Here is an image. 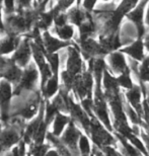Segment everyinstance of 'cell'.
I'll list each match as a JSON object with an SVG mask.
<instances>
[{
    "label": "cell",
    "mask_w": 149,
    "mask_h": 156,
    "mask_svg": "<svg viewBox=\"0 0 149 156\" xmlns=\"http://www.w3.org/2000/svg\"><path fill=\"white\" fill-rule=\"evenodd\" d=\"M149 0H140L139 4L130 11L128 14L126 15V20L131 21V23L136 27L138 34V38H144V36L147 33V27L145 26V11H146V7L148 4Z\"/></svg>",
    "instance_id": "6da1fadb"
},
{
    "label": "cell",
    "mask_w": 149,
    "mask_h": 156,
    "mask_svg": "<svg viewBox=\"0 0 149 156\" xmlns=\"http://www.w3.org/2000/svg\"><path fill=\"white\" fill-rule=\"evenodd\" d=\"M90 134L92 137V140L97 145L101 146H110L112 143H114V138L108 130L99 123V121L97 118L92 117L90 121Z\"/></svg>",
    "instance_id": "7a4b0ae2"
},
{
    "label": "cell",
    "mask_w": 149,
    "mask_h": 156,
    "mask_svg": "<svg viewBox=\"0 0 149 156\" xmlns=\"http://www.w3.org/2000/svg\"><path fill=\"white\" fill-rule=\"evenodd\" d=\"M80 51L83 57L87 60H90L92 58H105L108 56L99 41L94 38L80 41Z\"/></svg>",
    "instance_id": "3957f363"
},
{
    "label": "cell",
    "mask_w": 149,
    "mask_h": 156,
    "mask_svg": "<svg viewBox=\"0 0 149 156\" xmlns=\"http://www.w3.org/2000/svg\"><path fill=\"white\" fill-rule=\"evenodd\" d=\"M105 61H107L108 69L112 70L113 73L117 74V75L122 74L129 68L125 54H123V53L120 51H115V52L110 53V54L105 57Z\"/></svg>",
    "instance_id": "277c9868"
},
{
    "label": "cell",
    "mask_w": 149,
    "mask_h": 156,
    "mask_svg": "<svg viewBox=\"0 0 149 156\" xmlns=\"http://www.w3.org/2000/svg\"><path fill=\"white\" fill-rule=\"evenodd\" d=\"M68 55L66 61V70L74 76H77L81 73L83 67V61L81 58V54L78 49L71 45L68 47Z\"/></svg>",
    "instance_id": "5b68a950"
},
{
    "label": "cell",
    "mask_w": 149,
    "mask_h": 156,
    "mask_svg": "<svg viewBox=\"0 0 149 156\" xmlns=\"http://www.w3.org/2000/svg\"><path fill=\"white\" fill-rule=\"evenodd\" d=\"M145 46H144V41L143 38H137L136 40L133 41L132 43H130L129 45L125 47H122L119 51L122 52L123 54L129 56L130 58L133 59L134 61L137 62H142L143 59L145 58Z\"/></svg>",
    "instance_id": "8992f818"
},
{
    "label": "cell",
    "mask_w": 149,
    "mask_h": 156,
    "mask_svg": "<svg viewBox=\"0 0 149 156\" xmlns=\"http://www.w3.org/2000/svg\"><path fill=\"white\" fill-rule=\"evenodd\" d=\"M43 44L46 51V56L49 54H54L57 53L59 50L63 48H68L69 46L72 45L71 42H66L62 41L58 37H54L52 34H50L48 30H45L43 33Z\"/></svg>",
    "instance_id": "52a82bcc"
},
{
    "label": "cell",
    "mask_w": 149,
    "mask_h": 156,
    "mask_svg": "<svg viewBox=\"0 0 149 156\" xmlns=\"http://www.w3.org/2000/svg\"><path fill=\"white\" fill-rule=\"evenodd\" d=\"M33 56L30 43L27 39L23 40L15 50L12 60L20 67H26L30 63V57Z\"/></svg>",
    "instance_id": "ba28073f"
},
{
    "label": "cell",
    "mask_w": 149,
    "mask_h": 156,
    "mask_svg": "<svg viewBox=\"0 0 149 156\" xmlns=\"http://www.w3.org/2000/svg\"><path fill=\"white\" fill-rule=\"evenodd\" d=\"M142 92H143L142 87L134 84V86H133L131 89L127 90L125 93L127 101H128L129 104L131 105V107L137 112L139 116L143 115V105H141L142 104L141 102Z\"/></svg>",
    "instance_id": "9c48e42d"
},
{
    "label": "cell",
    "mask_w": 149,
    "mask_h": 156,
    "mask_svg": "<svg viewBox=\"0 0 149 156\" xmlns=\"http://www.w3.org/2000/svg\"><path fill=\"white\" fill-rule=\"evenodd\" d=\"M12 88L8 80H1L0 81V108H1V113L3 120H6L8 113L9 101L11 98Z\"/></svg>",
    "instance_id": "30bf717a"
},
{
    "label": "cell",
    "mask_w": 149,
    "mask_h": 156,
    "mask_svg": "<svg viewBox=\"0 0 149 156\" xmlns=\"http://www.w3.org/2000/svg\"><path fill=\"white\" fill-rule=\"evenodd\" d=\"M38 79H39L38 69H37L35 66H32V65H30V66L27 68V69L24 70V72L23 73V76H21V79H20V83L16 89V93L23 89L33 88V87L36 85Z\"/></svg>",
    "instance_id": "8fae6325"
},
{
    "label": "cell",
    "mask_w": 149,
    "mask_h": 156,
    "mask_svg": "<svg viewBox=\"0 0 149 156\" xmlns=\"http://www.w3.org/2000/svg\"><path fill=\"white\" fill-rule=\"evenodd\" d=\"M69 111L71 115H72V117L76 119L86 131H88V129L90 128L91 120H89L88 114L83 110V108L80 107L79 105L75 104V102H73L72 99L69 98Z\"/></svg>",
    "instance_id": "7c38bea8"
},
{
    "label": "cell",
    "mask_w": 149,
    "mask_h": 156,
    "mask_svg": "<svg viewBox=\"0 0 149 156\" xmlns=\"http://www.w3.org/2000/svg\"><path fill=\"white\" fill-rule=\"evenodd\" d=\"M33 20V14L29 12L27 15H13L8 20V23L15 32H23L29 29Z\"/></svg>",
    "instance_id": "4fadbf2b"
},
{
    "label": "cell",
    "mask_w": 149,
    "mask_h": 156,
    "mask_svg": "<svg viewBox=\"0 0 149 156\" xmlns=\"http://www.w3.org/2000/svg\"><path fill=\"white\" fill-rule=\"evenodd\" d=\"M67 15L68 20H69V23L73 24L74 27H79L87 18L88 12H86L81 6L80 7L79 6H74L67 11Z\"/></svg>",
    "instance_id": "5bb4252c"
},
{
    "label": "cell",
    "mask_w": 149,
    "mask_h": 156,
    "mask_svg": "<svg viewBox=\"0 0 149 156\" xmlns=\"http://www.w3.org/2000/svg\"><path fill=\"white\" fill-rule=\"evenodd\" d=\"M79 30V38L80 41L86 40L88 38H94L95 32H97V27H95V23L92 20L91 13H88L87 18L83 23L81 26L78 27Z\"/></svg>",
    "instance_id": "9a60e30c"
},
{
    "label": "cell",
    "mask_w": 149,
    "mask_h": 156,
    "mask_svg": "<svg viewBox=\"0 0 149 156\" xmlns=\"http://www.w3.org/2000/svg\"><path fill=\"white\" fill-rule=\"evenodd\" d=\"M80 136H81L80 132H79L78 130H77V128L74 126L72 123H71L69 125V127L67 128V130L65 131L62 140H63V142L67 146H69L70 148L75 149L77 142L79 141Z\"/></svg>",
    "instance_id": "2e32d148"
},
{
    "label": "cell",
    "mask_w": 149,
    "mask_h": 156,
    "mask_svg": "<svg viewBox=\"0 0 149 156\" xmlns=\"http://www.w3.org/2000/svg\"><path fill=\"white\" fill-rule=\"evenodd\" d=\"M2 75L6 80L10 81V82H17V81L21 79L23 71L20 70V67L16 65V63L13 60H10L7 67L3 71Z\"/></svg>",
    "instance_id": "e0dca14e"
},
{
    "label": "cell",
    "mask_w": 149,
    "mask_h": 156,
    "mask_svg": "<svg viewBox=\"0 0 149 156\" xmlns=\"http://www.w3.org/2000/svg\"><path fill=\"white\" fill-rule=\"evenodd\" d=\"M101 84H102V88H104V92L120 90V86H119V84H118L117 77H115L113 74L111 73V71L108 69V67L105 68L104 71Z\"/></svg>",
    "instance_id": "ac0fdd59"
},
{
    "label": "cell",
    "mask_w": 149,
    "mask_h": 156,
    "mask_svg": "<svg viewBox=\"0 0 149 156\" xmlns=\"http://www.w3.org/2000/svg\"><path fill=\"white\" fill-rule=\"evenodd\" d=\"M18 40L14 36H7L0 42V55H8L18 47Z\"/></svg>",
    "instance_id": "d6986e66"
},
{
    "label": "cell",
    "mask_w": 149,
    "mask_h": 156,
    "mask_svg": "<svg viewBox=\"0 0 149 156\" xmlns=\"http://www.w3.org/2000/svg\"><path fill=\"white\" fill-rule=\"evenodd\" d=\"M55 32L59 39H61L62 41H66V42H71V40L74 37L75 30H74L73 24L67 23L63 27H55Z\"/></svg>",
    "instance_id": "ffe728a7"
},
{
    "label": "cell",
    "mask_w": 149,
    "mask_h": 156,
    "mask_svg": "<svg viewBox=\"0 0 149 156\" xmlns=\"http://www.w3.org/2000/svg\"><path fill=\"white\" fill-rule=\"evenodd\" d=\"M139 2L140 0H121L115 10L123 17H126V15L132 11L139 4Z\"/></svg>",
    "instance_id": "44dd1931"
},
{
    "label": "cell",
    "mask_w": 149,
    "mask_h": 156,
    "mask_svg": "<svg viewBox=\"0 0 149 156\" xmlns=\"http://www.w3.org/2000/svg\"><path fill=\"white\" fill-rule=\"evenodd\" d=\"M55 16H56V12L54 10V8L47 12H42V13L40 14L38 27L41 30H44V32L45 30H48L49 27L52 26L53 23H54Z\"/></svg>",
    "instance_id": "7402d4cb"
},
{
    "label": "cell",
    "mask_w": 149,
    "mask_h": 156,
    "mask_svg": "<svg viewBox=\"0 0 149 156\" xmlns=\"http://www.w3.org/2000/svg\"><path fill=\"white\" fill-rule=\"evenodd\" d=\"M18 141L17 133L13 130H7L0 136V149L7 148Z\"/></svg>",
    "instance_id": "603a6c76"
},
{
    "label": "cell",
    "mask_w": 149,
    "mask_h": 156,
    "mask_svg": "<svg viewBox=\"0 0 149 156\" xmlns=\"http://www.w3.org/2000/svg\"><path fill=\"white\" fill-rule=\"evenodd\" d=\"M68 123H69V118L58 113L56 115L54 125H53V135L60 136L61 133L63 132L65 126H66Z\"/></svg>",
    "instance_id": "cb8c5ba5"
},
{
    "label": "cell",
    "mask_w": 149,
    "mask_h": 156,
    "mask_svg": "<svg viewBox=\"0 0 149 156\" xmlns=\"http://www.w3.org/2000/svg\"><path fill=\"white\" fill-rule=\"evenodd\" d=\"M59 89V75H53L43 89L44 94L46 98H51L54 94H56Z\"/></svg>",
    "instance_id": "d4e9b609"
},
{
    "label": "cell",
    "mask_w": 149,
    "mask_h": 156,
    "mask_svg": "<svg viewBox=\"0 0 149 156\" xmlns=\"http://www.w3.org/2000/svg\"><path fill=\"white\" fill-rule=\"evenodd\" d=\"M137 75L139 76L141 83H149V55L145 56L143 61L140 62Z\"/></svg>",
    "instance_id": "484cf974"
},
{
    "label": "cell",
    "mask_w": 149,
    "mask_h": 156,
    "mask_svg": "<svg viewBox=\"0 0 149 156\" xmlns=\"http://www.w3.org/2000/svg\"><path fill=\"white\" fill-rule=\"evenodd\" d=\"M117 80H118V84H119L120 87L125 89H131L133 86H134V83L132 81L131 78V69L130 67L127 69L125 72H123L122 74L117 76Z\"/></svg>",
    "instance_id": "4316f807"
},
{
    "label": "cell",
    "mask_w": 149,
    "mask_h": 156,
    "mask_svg": "<svg viewBox=\"0 0 149 156\" xmlns=\"http://www.w3.org/2000/svg\"><path fill=\"white\" fill-rule=\"evenodd\" d=\"M125 138L127 140H129L130 143H131V144L134 146L136 149H138V150L140 151L142 154H144L145 156H149L146 146L144 145V143L142 142L141 140L139 139L133 132H130V133L127 134V135L125 136Z\"/></svg>",
    "instance_id": "83f0119b"
},
{
    "label": "cell",
    "mask_w": 149,
    "mask_h": 156,
    "mask_svg": "<svg viewBox=\"0 0 149 156\" xmlns=\"http://www.w3.org/2000/svg\"><path fill=\"white\" fill-rule=\"evenodd\" d=\"M118 138H119L121 144L123 146V151L125 152L126 156H141L140 151L136 149L131 143L127 142V139L121 134H118Z\"/></svg>",
    "instance_id": "f1b7e54d"
},
{
    "label": "cell",
    "mask_w": 149,
    "mask_h": 156,
    "mask_svg": "<svg viewBox=\"0 0 149 156\" xmlns=\"http://www.w3.org/2000/svg\"><path fill=\"white\" fill-rule=\"evenodd\" d=\"M78 145L82 156H90V144H89L87 137L84 135L80 136Z\"/></svg>",
    "instance_id": "f546056e"
},
{
    "label": "cell",
    "mask_w": 149,
    "mask_h": 156,
    "mask_svg": "<svg viewBox=\"0 0 149 156\" xmlns=\"http://www.w3.org/2000/svg\"><path fill=\"white\" fill-rule=\"evenodd\" d=\"M124 108L126 110V113H127V116L129 117V119L131 120L132 123L134 124H141V120H140V116L138 115V113L136 112L134 108L131 107V105L129 104V102H126L125 105H124Z\"/></svg>",
    "instance_id": "4dcf8cb0"
},
{
    "label": "cell",
    "mask_w": 149,
    "mask_h": 156,
    "mask_svg": "<svg viewBox=\"0 0 149 156\" xmlns=\"http://www.w3.org/2000/svg\"><path fill=\"white\" fill-rule=\"evenodd\" d=\"M61 77H62V81H63L64 86H65V88H66L67 91H68V90H70L71 88H73V85H74V82H75V77L76 76L72 75V74L68 72L67 70H65V71L62 72Z\"/></svg>",
    "instance_id": "1f68e13d"
},
{
    "label": "cell",
    "mask_w": 149,
    "mask_h": 156,
    "mask_svg": "<svg viewBox=\"0 0 149 156\" xmlns=\"http://www.w3.org/2000/svg\"><path fill=\"white\" fill-rule=\"evenodd\" d=\"M36 113H37V102L32 101L23 108V110L21 111L20 115L26 119H30L35 116Z\"/></svg>",
    "instance_id": "d6a6232c"
},
{
    "label": "cell",
    "mask_w": 149,
    "mask_h": 156,
    "mask_svg": "<svg viewBox=\"0 0 149 156\" xmlns=\"http://www.w3.org/2000/svg\"><path fill=\"white\" fill-rule=\"evenodd\" d=\"M55 27H63L65 24L69 23V20H68L67 12H60L55 16L54 20Z\"/></svg>",
    "instance_id": "836d02e7"
},
{
    "label": "cell",
    "mask_w": 149,
    "mask_h": 156,
    "mask_svg": "<svg viewBox=\"0 0 149 156\" xmlns=\"http://www.w3.org/2000/svg\"><path fill=\"white\" fill-rule=\"evenodd\" d=\"M98 1H99V0H82L81 7L84 9L86 12L91 13V12L94 10L95 6H97Z\"/></svg>",
    "instance_id": "e575fe53"
},
{
    "label": "cell",
    "mask_w": 149,
    "mask_h": 156,
    "mask_svg": "<svg viewBox=\"0 0 149 156\" xmlns=\"http://www.w3.org/2000/svg\"><path fill=\"white\" fill-rule=\"evenodd\" d=\"M15 0H3L2 2V6H3V9L6 13L10 14V13H13L14 12V8H15Z\"/></svg>",
    "instance_id": "d590c367"
},
{
    "label": "cell",
    "mask_w": 149,
    "mask_h": 156,
    "mask_svg": "<svg viewBox=\"0 0 149 156\" xmlns=\"http://www.w3.org/2000/svg\"><path fill=\"white\" fill-rule=\"evenodd\" d=\"M47 149L48 146L47 145H37L35 148L33 149V155L34 156H45L47 154Z\"/></svg>",
    "instance_id": "8d00e7d4"
},
{
    "label": "cell",
    "mask_w": 149,
    "mask_h": 156,
    "mask_svg": "<svg viewBox=\"0 0 149 156\" xmlns=\"http://www.w3.org/2000/svg\"><path fill=\"white\" fill-rule=\"evenodd\" d=\"M143 116H144L145 121H146L147 126L149 128V105L147 104L146 99L143 101Z\"/></svg>",
    "instance_id": "74e56055"
},
{
    "label": "cell",
    "mask_w": 149,
    "mask_h": 156,
    "mask_svg": "<svg viewBox=\"0 0 149 156\" xmlns=\"http://www.w3.org/2000/svg\"><path fill=\"white\" fill-rule=\"evenodd\" d=\"M104 151L105 152L107 156H119L116 152L114 148H112L111 146H105L104 147Z\"/></svg>",
    "instance_id": "f35d334b"
},
{
    "label": "cell",
    "mask_w": 149,
    "mask_h": 156,
    "mask_svg": "<svg viewBox=\"0 0 149 156\" xmlns=\"http://www.w3.org/2000/svg\"><path fill=\"white\" fill-rule=\"evenodd\" d=\"M141 135H142V138H143V140H144V143H145V145H146L147 151L149 153V135L145 134L144 132H141Z\"/></svg>",
    "instance_id": "ab89813d"
},
{
    "label": "cell",
    "mask_w": 149,
    "mask_h": 156,
    "mask_svg": "<svg viewBox=\"0 0 149 156\" xmlns=\"http://www.w3.org/2000/svg\"><path fill=\"white\" fill-rule=\"evenodd\" d=\"M144 21H145V26H146L147 27H149V2L147 4V7H146V11H145Z\"/></svg>",
    "instance_id": "60d3db41"
},
{
    "label": "cell",
    "mask_w": 149,
    "mask_h": 156,
    "mask_svg": "<svg viewBox=\"0 0 149 156\" xmlns=\"http://www.w3.org/2000/svg\"><path fill=\"white\" fill-rule=\"evenodd\" d=\"M143 41H144L145 49H146V51L149 53V33H146V35H145L143 38Z\"/></svg>",
    "instance_id": "b9f144b4"
},
{
    "label": "cell",
    "mask_w": 149,
    "mask_h": 156,
    "mask_svg": "<svg viewBox=\"0 0 149 156\" xmlns=\"http://www.w3.org/2000/svg\"><path fill=\"white\" fill-rule=\"evenodd\" d=\"M33 0H18V2H20V4L23 6V7H29L30 5V3H32Z\"/></svg>",
    "instance_id": "7bdbcfd3"
},
{
    "label": "cell",
    "mask_w": 149,
    "mask_h": 156,
    "mask_svg": "<svg viewBox=\"0 0 149 156\" xmlns=\"http://www.w3.org/2000/svg\"><path fill=\"white\" fill-rule=\"evenodd\" d=\"M2 3H0V30H4V26H3V21H2Z\"/></svg>",
    "instance_id": "ee69618b"
},
{
    "label": "cell",
    "mask_w": 149,
    "mask_h": 156,
    "mask_svg": "<svg viewBox=\"0 0 149 156\" xmlns=\"http://www.w3.org/2000/svg\"><path fill=\"white\" fill-rule=\"evenodd\" d=\"M45 156H59V152L57 150H50Z\"/></svg>",
    "instance_id": "f6af8a7d"
},
{
    "label": "cell",
    "mask_w": 149,
    "mask_h": 156,
    "mask_svg": "<svg viewBox=\"0 0 149 156\" xmlns=\"http://www.w3.org/2000/svg\"><path fill=\"white\" fill-rule=\"evenodd\" d=\"M49 2H50V0H43L42 3L40 4V10H44L46 5H47Z\"/></svg>",
    "instance_id": "bcb514c9"
},
{
    "label": "cell",
    "mask_w": 149,
    "mask_h": 156,
    "mask_svg": "<svg viewBox=\"0 0 149 156\" xmlns=\"http://www.w3.org/2000/svg\"><path fill=\"white\" fill-rule=\"evenodd\" d=\"M94 155L95 156H107V154H104L102 152L98 151V150H95V149H94Z\"/></svg>",
    "instance_id": "7dc6e473"
},
{
    "label": "cell",
    "mask_w": 149,
    "mask_h": 156,
    "mask_svg": "<svg viewBox=\"0 0 149 156\" xmlns=\"http://www.w3.org/2000/svg\"><path fill=\"white\" fill-rule=\"evenodd\" d=\"M99 1H102V2H110L112 0H99Z\"/></svg>",
    "instance_id": "c3c4849f"
},
{
    "label": "cell",
    "mask_w": 149,
    "mask_h": 156,
    "mask_svg": "<svg viewBox=\"0 0 149 156\" xmlns=\"http://www.w3.org/2000/svg\"><path fill=\"white\" fill-rule=\"evenodd\" d=\"M2 76H3V75H2V73H0V78H1Z\"/></svg>",
    "instance_id": "681fc988"
},
{
    "label": "cell",
    "mask_w": 149,
    "mask_h": 156,
    "mask_svg": "<svg viewBox=\"0 0 149 156\" xmlns=\"http://www.w3.org/2000/svg\"><path fill=\"white\" fill-rule=\"evenodd\" d=\"M3 2V0H0V3H2Z\"/></svg>",
    "instance_id": "f907efd6"
},
{
    "label": "cell",
    "mask_w": 149,
    "mask_h": 156,
    "mask_svg": "<svg viewBox=\"0 0 149 156\" xmlns=\"http://www.w3.org/2000/svg\"><path fill=\"white\" fill-rule=\"evenodd\" d=\"M42 1H43V0H40V3H42Z\"/></svg>",
    "instance_id": "816d5d0a"
}]
</instances>
